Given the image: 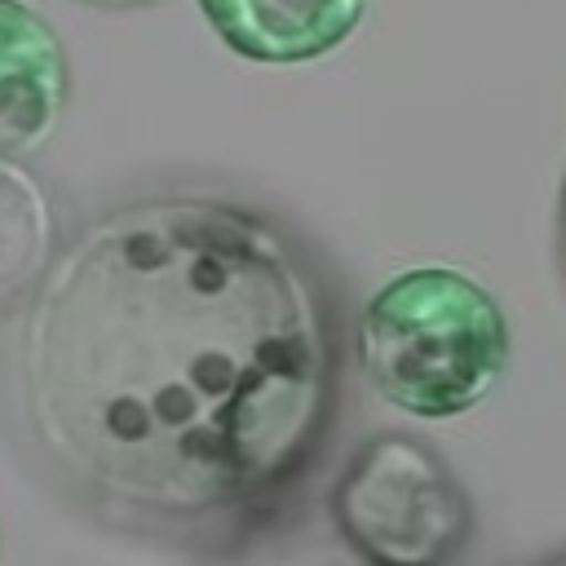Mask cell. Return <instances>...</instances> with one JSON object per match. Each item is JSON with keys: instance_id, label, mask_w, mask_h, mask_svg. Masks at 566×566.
<instances>
[{"instance_id": "cell-4", "label": "cell", "mask_w": 566, "mask_h": 566, "mask_svg": "<svg viewBox=\"0 0 566 566\" xmlns=\"http://www.w3.org/2000/svg\"><path fill=\"white\" fill-rule=\"evenodd\" d=\"M71 75L57 31L22 0H0V155L49 142L66 111Z\"/></svg>"}, {"instance_id": "cell-5", "label": "cell", "mask_w": 566, "mask_h": 566, "mask_svg": "<svg viewBox=\"0 0 566 566\" xmlns=\"http://www.w3.org/2000/svg\"><path fill=\"white\" fill-rule=\"evenodd\" d=\"M199 9L252 62H310L349 40L367 0H199Z\"/></svg>"}, {"instance_id": "cell-2", "label": "cell", "mask_w": 566, "mask_h": 566, "mask_svg": "<svg viewBox=\"0 0 566 566\" xmlns=\"http://www.w3.org/2000/svg\"><path fill=\"white\" fill-rule=\"evenodd\" d=\"M358 358L376 394L442 420L478 407L509 367V323L495 296L451 265L389 279L363 310Z\"/></svg>"}, {"instance_id": "cell-3", "label": "cell", "mask_w": 566, "mask_h": 566, "mask_svg": "<svg viewBox=\"0 0 566 566\" xmlns=\"http://www.w3.org/2000/svg\"><path fill=\"white\" fill-rule=\"evenodd\" d=\"M340 535L385 566L447 562L473 531L469 500L447 460L402 433H380L349 460L332 491Z\"/></svg>"}, {"instance_id": "cell-6", "label": "cell", "mask_w": 566, "mask_h": 566, "mask_svg": "<svg viewBox=\"0 0 566 566\" xmlns=\"http://www.w3.org/2000/svg\"><path fill=\"white\" fill-rule=\"evenodd\" d=\"M57 256V217L44 186L0 155V310L31 292Z\"/></svg>"}, {"instance_id": "cell-7", "label": "cell", "mask_w": 566, "mask_h": 566, "mask_svg": "<svg viewBox=\"0 0 566 566\" xmlns=\"http://www.w3.org/2000/svg\"><path fill=\"white\" fill-rule=\"evenodd\" d=\"M80 4H93V9H142L150 0H80Z\"/></svg>"}, {"instance_id": "cell-1", "label": "cell", "mask_w": 566, "mask_h": 566, "mask_svg": "<svg viewBox=\"0 0 566 566\" xmlns=\"http://www.w3.org/2000/svg\"><path fill=\"white\" fill-rule=\"evenodd\" d=\"M336 314L310 256L217 199L93 217L35 283L27 416L66 482L142 531L265 513L336 407Z\"/></svg>"}, {"instance_id": "cell-8", "label": "cell", "mask_w": 566, "mask_h": 566, "mask_svg": "<svg viewBox=\"0 0 566 566\" xmlns=\"http://www.w3.org/2000/svg\"><path fill=\"white\" fill-rule=\"evenodd\" d=\"M562 261H566V186H562Z\"/></svg>"}]
</instances>
